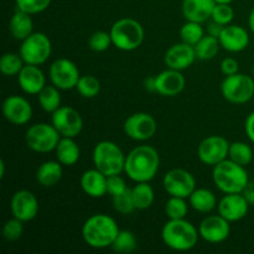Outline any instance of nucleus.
<instances>
[{
  "instance_id": "f257e3e1",
  "label": "nucleus",
  "mask_w": 254,
  "mask_h": 254,
  "mask_svg": "<svg viewBox=\"0 0 254 254\" xmlns=\"http://www.w3.org/2000/svg\"><path fill=\"white\" fill-rule=\"evenodd\" d=\"M160 165V156L155 148L139 145L126 158L124 173L135 183H149L155 178Z\"/></svg>"
},
{
  "instance_id": "f03ea898",
  "label": "nucleus",
  "mask_w": 254,
  "mask_h": 254,
  "mask_svg": "<svg viewBox=\"0 0 254 254\" xmlns=\"http://www.w3.org/2000/svg\"><path fill=\"white\" fill-rule=\"evenodd\" d=\"M119 231L121 230L113 217L104 213H97L83 223L82 237L89 247L103 250L112 247Z\"/></svg>"
},
{
  "instance_id": "7ed1b4c3",
  "label": "nucleus",
  "mask_w": 254,
  "mask_h": 254,
  "mask_svg": "<svg viewBox=\"0 0 254 254\" xmlns=\"http://www.w3.org/2000/svg\"><path fill=\"white\" fill-rule=\"evenodd\" d=\"M198 230L185 218L169 220L161 231V238L169 248L178 252L190 251L197 245Z\"/></svg>"
},
{
  "instance_id": "20e7f679",
  "label": "nucleus",
  "mask_w": 254,
  "mask_h": 254,
  "mask_svg": "<svg viewBox=\"0 0 254 254\" xmlns=\"http://www.w3.org/2000/svg\"><path fill=\"white\" fill-rule=\"evenodd\" d=\"M212 179L215 185L223 193H241L248 184V173L246 166L226 159L213 166Z\"/></svg>"
},
{
  "instance_id": "39448f33",
  "label": "nucleus",
  "mask_w": 254,
  "mask_h": 254,
  "mask_svg": "<svg viewBox=\"0 0 254 254\" xmlns=\"http://www.w3.org/2000/svg\"><path fill=\"white\" fill-rule=\"evenodd\" d=\"M111 36L113 46L122 51H134L139 49L144 41L143 25L131 17L119 19L112 25Z\"/></svg>"
},
{
  "instance_id": "423d86ee",
  "label": "nucleus",
  "mask_w": 254,
  "mask_h": 254,
  "mask_svg": "<svg viewBox=\"0 0 254 254\" xmlns=\"http://www.w3.org/2000/svg\"><path fill=\"white\" fill-rule=\"evenodd\" d=\"M126 158L122 149L113 141H99L93 149L94 168L107 176L123 173Z\"/></svg>"
},
{
  "instance_id": "0eeeda50",
  "label": "nucleus",
  "mask_w": 254,
  "mask_h": 254,
  "mask_svg": "<svg viewBox=\"0 0 254 254\" xmlns=\"http://www.w3.org/2000/svg\"><path fill=\"white\" fill-rule=\"evenodd\" d=\"M221 93L230 103H247L254 96V78L245 73L226 76L221 84Z\"/></svg>"
},
{
  "instance_id": "6e6552de",
  "label": "nucleus",
  "mask_w": 254,
  "mask_h": 254,
  "mask_svg": "<svg viewBox=\"0 0 254 254\" xmlns=\"http://www.w3.org/2000/svg\"><path fill=\"white\" fill-rule=\"evenodd\" d=\"M51 52L52 44L49 36L44 32H32L21 41L19 54L26 64L40 66L50 59Z\"/></svg>"
},
{
  "instance_id": "1a4fd4ad",
  "label": "nucleus",
  "mask_w": 254,
  "mask_h": 254,
  "mask_svg": "<svg viewBox=\"0 0 254 254\" xmlns=\"http://www.w3.org/2000/svg\"><path fill=\"white\" fill-rule=\"evenodd\" d=\"M61 135L52 124L36 123L30 127L25 135L27 146L36 153H50L55 150Z\"/></svg>"
},
{
  "instance_id": "9d476101",
  "label": "nucleus",
  "mask_w": 254,
  "mask_h": 254,
  "mask_svg": "<svg viewBox=\"0 0 254 254\" xmlns=\"http://www.w3.org/2000/svg\"><path fill=\"white\" fill-rule=\"evenodd\" d=\"M51 124L61 136L76 138L83 129V119L78 111L68 106H61L51 116Z\"/></svg>"
},
{
  "instance_id": "9b49d317",
  "label": "nucleus",
  "mask_w": 254,
  "mask_h": 254,
  "mask_svg": "<svg viewBox=\"0 0 254 254\" xmlns=\"http://www.w3.org/2000/svg\"><path fill=\"white\" fill-rule=\"evenodd\" d=\"M50 81L61 91L76 88L79 77V69L74 62L68 59H59L54 61L49 69Z\"/></svg>"
},
{
  "instance_id": "f8f14e48",
  "label": "nucleus",
  "mask_w": 254,
  "mask_h": 254,
  "mask_svg": "<svg viewBox=\"0 0 254 254\" xmlns=\"http://www.w3.org/2000/svg\"><path fill=\"white\" fill-rule=\"evenodd\" d=\"M163 186L170 196L189 198L196 189V180L185 169H171L164 176Z\"/></svg>"
},
{
  "instance_id": "ddd939ff",
  "label": "nucleus",
  "mask_w": 254,
  "mask_h": 254,
  "mask_svg": "<svg viewBox=\"0 0 254 254\" xmlns=\"http://www.w3.org/2000/svg\"><path fill=\"white\" fill-rule=\"evenodd\" d=\"M124 133L127 136L136 141H145L153 138L156 133V121L151 114L145 112H138L124 122Z\"/></svg>"
},
{
  "instance_id": "4468645a",
  "label": "nucleus",
  "mask_w": 254,
  "mask_h": 254,
  "mask_svg": "<svg viewBox=\"0 0 254 254\" xmlns=\"http://www.w3.org/2000/svg\"><path fill=\"white\" fill-rule=\"evenodd\" d=\"M230 144L221 135H210L203 139L197 148V156L201 163L215 166L221 161L228 159Z\"/></svg>"
},
{
  "instance_id": "2eb2a0df",
  "label": "nucleus",
  "mask_w": 254,
  "mask_h": 254,
  "mask_svg": "<svg viewBox=\"0 0 254 254\" xmlns=\"http://www.w3.org/2000/svg\"><path fill=\"white\" fill-rule=\"evenodd\" d=\"M39 201L29 190H19L12 195L10 201V210L12 217L19 218L22 222L32 221L39 213Z\"/></svg>"
},
{
  "instance_id": "dca6fc26",
  "label": "nucleus",
  "mask_w": 254,
  "mask_h": 254,
  "mask_svg": "<svg viewBox=\"0 0 254 254\" xmlns=\"http://www.w3.org/2000/svg\"><path fill=\"white\" fill-rule=\"evenodd\" d=\"M230 221L218 213V215L207 216L201 221L198 226V233L202 240L208 243L225 242L231 233Z\"/></svg>"
},
{
  "instance_id": "f3484780",
  "label": "nucleus",
  "mask_w": 254,
  "mask_h": 254,
  "mask_svg": "<svg viewBox=\"0 0 254 254\" xmlns=\"http://www.w3.org/2000/svg\"><path fill=\"white\" fill-rule=\"evenodd\" d=\"M2 114L5 119L15 126H24L31 119L32 107L26 98L21 96H9L2 103Z\"/></svg>"
},
{
  "instance_id": "a211bd4d",
  "label": "nucleus",
  "mask_w": 254,
  "mask_h": 254,
  "mask_svg": "<svg viewBox=\"0 0 254 254\" xmlns=\"http://www.w3.org/2000/svg\"><path fill=\"white\" fill-rule=\"evenodd\" d=\"M250 203L243 193H226L218 202V213L230 222L242 220L250 210Z\"/></svg>"
},
{
  "instance_id": "6ab92c4d",
  "label": "nucleus",
  "mask_w": 254,
  "mask_h": 254,
  "mask_svg": "<svg viewBox=\"0 0 254 254\" xmlns=\"http://www.w3.org/2000/svg\"><path fill=\"white\" fill-rule=\"evenodd\" d=\"M196 57V52L193 46L185 44L181 41L180 44H175L166 51L164 56V62L168 66V68L184 71L192 66Z\"/></svg>"
},
{
  "instance_id": "aec40b11",
  "label": "nucleus",
  "mask_w": 254,
  "mask_h": 254,
  "mask_svg": "<svg viewBox=\"0 0 254 254\" xmlns=\"http://www.w3.org/2000/svg\"><path fill=\"white\" fill-rule=\"evenodd\" d=\"M185 77L178 69L168 68L156 76V93L163 97H174L185 88Z\"/></svg>"
},
{
  "instance_id": "412c9836",
  "label": "nucleus",
  "mask_w": 254,
  "mask_h": 254,
  "mask_svg": "<svg viewBox=\"0 0 254 254\" xmlns=\"http://www.w3.org/2000/svg\"><path fill=\"white\" fill-rule=\"evenodd\" d=\"M221 47L228 52H241L247 49L250 45L248 31L238 25H226L220 36Z\"/></svg>"
},
{
  "instance_id": "4be33fe9",
  "label": "nucleus",
  "mask_w": 254,
  "mask_h": 254,
  "mask_svg": "<svg viewBox=\"0 0 254 254\" xmlns=\"http://www.w3.org/2000/svg\"><path fill=\"white\" fill-rule=\"evenodd\" d=\"M17 82H19L20 88L25 93L36 94V96L46 86L44 72L40 69L39 66H35V64H25L24 68L17 74Z\"/></svg>"
},
{
  "instance_id": "5701e85b",
  "label": "nucleus",
  "mask_w": 254,
  "mask_h": 254,
  "mask_svg": "<svg viewBox=\"0 0 254 254\" xmlns=\"http://www.w3.org/2000/svg\"><path fill=\"white\" fill-rule=\"evenodd\" d=\"M79 184L83 192L89 197L99 198L108 193L107 192V175H104L96 168L84 171L82 174Z\"/></svg>"
},
{
  "instance_id": "b1692460",
  "label": "nucleus",
  "mask_w": 254,
  "mask_h": 254,
  "mask_svg": "<svg viewBox=\"0 0 254 254\" xmlns=\"http://www.w3.org/2000/svg\"><path fill=\"white\" fill-rule=\"evenodd\" d=\"M215 5V0H184L181 9L188 21L202 24L211 19Z\"/></svg>"
},
{
  "instance_id": "393cba45",
  "label": "nucleus",
  "mask_w": 254,
  "mask_h": 254,
  "mask_svg": "<svg viewBox=\"0 0 254 254\" xmlns=\"http://www.w3.org/2000/svg\"><path fill=\"white\" fill-rule=\"evenodd\" d=\"M9 30L14 39L19 41L25 40L34 32V21L31 19V15L17 9L10 19Z\"/></svg>"
},
{
  "instance_id": "a878e982",
  "label": "nucleus",
  "mask_w": 254,
  "mask_h": 254,
  "mask_svg": "<svg viewBox=\"0 0 254 254\" xmlns=\"http://www.w3.org/2000/svg\"><path fill=\"white\" fill-rule=\"evenodd\" d=\"M73 139L74 138L61 136L56 149H55V151H56V159L64 166L74 165L79 160V156H81L79 146L77 145V143Z\"/></svg>"
},
{
  "instance_id": "bb28decb",
  "label": "nucleus",
  "mask_w": 254,
  "mask_h": 254,
  "mask_svg": "<svg viewBox=\"0 0 254 254\" xmlns=\"http://www.w3.org/2000/svg\"><path fill=\"white\" fill-rule=\"evenodd\" d=\"M37 183L44 188H52L62 179V164L59 160L45 161L40 165L36 173Z\"/></svg>"
},
{
  "instance_id": "cd10ccee",
  "label": "nucleus",
  "mask_w": 254,
  "mask_h": 254,
  "mask_svg": "<svg viewBox=\"0 0 254 254\" xmlns=\"http://www.w3.org/2000/svg\"><path fill=\"white\" fill-rule=\"evenodd\" d=\"M190 206L201 213H208L217 206V198L215 193L208 189H195L189 197Z\"/></svg>"
},
{
  "instance_id": "c85d7f7f",
  "label": "nucleus",
  "mask_w": 254,
  "mask_h": 254,
  "mask_svg": "<svg viewBox=\"0 0 254 254\" xmlns=\"http://www.w3.org/2000/svg\"><path fill=\"white\" fill-rule=\"evenodd\" d=\"M60 91L61 89H59L54 84L52 86H45L40 91V93L37 94V99H39L40 106H41V108L45 112L52 114L61 107V94H60Z\"/></svg>"
},
{
  "instance_id": "c756f323",
  "label": "nucleus",
  "mask_w": 254,
  "mask_h": 254,
  "mask_svg": "<svg viewBox=\"0 0 254 254\" xmlns=\"http://www.w3.org/2000/svg\"><path fill=\"white\" fill-rule=\"evenodd\" d=\"M131 195H133L135 210L149 208L153 205L155 197L153 188L149 185V183H136V185L131 189Z\"/></svg>"
},
{
  "instance_id": "7c9ffc66",
  "label": "nucleus",
  "mask_w": 254,
  "mask_h": 254,
  "mask_svg": "<svg viewBox=\"0 0 254 254\" xmlns=\"http://www.w3.org/2000/svg\"><path fill=\"white\" fill-rule=\"evenodd\" d=\"M220 47L221 44L217 37H213L211 35L205 34V36L193 46V49H195L196 57L198 60L207 61V60H212L218 54Z\"/></svg>"
},
{
  "instance_id": "2f4dec72",
  "label": "nucleus",
  "mask_w": 254,
  "mask_h": 254,
  "mask_svg": "<svg viewBox=\"0 0 254 254\" xmlns=\"http://www.w3.org/2000/svg\"><path fill=\"white\" fill-rule=\"evenodd\" d=\"M228 159L235 161L236 164L247 166L253 160V150L245 141H235V143L230 144Z\"/></svg>"
},
{
  "instance_id": "473e14b6",
  "label": "nucleus",
  "mask_w": 254,
  "mask_h": 254,
  "mask_svg": "<svg viewBox=\"0 0 254 254\" xmlns=\"http://www.w3.org/2000/svg\"><path fill=\"white\" fill-rule=\"evenodd\" d=\"M25 61L20 54L6 52L0 59V71L5 76H17L25 66Z\"/></svg>"
},
{
  "instance_id": "72a5a7b5",
  "label": "nucleus",
  "mask_w": 254,
  "mask_h": 254,
  "mask_svg": "<svg viewBox=\"0 0 254 254\" xmlns=\"http://www.w3.org/2000/svg\"><path fill=\"white\" fill-rule=\"evenodd\" d=\"M76 89L84 98H94L101 92V82L93 74H84L79 77Z\"/></svg>"
},
{
  "instance_id": "f704fd0d",
  "label": "nucleus",
  "mask_w": 254,
  "mask_h": 254,
  "mask_svg": "<svg viewBox=\"0 0 254 254\" xmlns=\"http://www.w3.org/2000/svg\"><path fill=\"white\" fill-rule=\"evenodd\" d=\"M203 36H205V30L200 22L186 21L180 29L181 41L191 46H195Z\"/></svg>"
},
{
  "instance_id": "c9c22d12",
  "label": "nucleus",
  "mask_w": 254,
  "mask_h": 254,
  "mask_svg": "<svg viewBox=\"0 0 254 254\" xmlns=\"http://www.w3.org/2000/svg\"><path fill=\"white\" fill-rule=\"evenodd\" d=\"M136 247H138V241H136L135 235L127 230L119 231L112 245L113 251L118 253H131L136 250Z\"/></svg>"
},
{
  "instance_id": "e433bc0d",
  "label": "nucleus",
  "mask_w": 254,
  "mask_h": 254,
  "mask_svg": "<svg viewBox=\"0 0 254 254\" xmlns=\"http://www.w3.org/2000/svg\"><path fill=\"white\" fill-rule=\"evenodd\" d=\"M189 212V205L183 197L170 196L165 205V215L169 220H181L185 218Z\"/></svg>"
},
{
  "instance_id": "4c0bfd02",
  "label": "nucleus",
  "mask_w": 254,
  "mask_h": 254,
  "mask_svg": "<svg viewBox=\"0 0 254 254\" xmlns=\"http://www.w3.org/2000/svg\"><path fill=\"white\" fill-rule=\"evenodd\" d=\"M113 206L114 210L122 215H129L133 211H135L133 195H131V189H128L123 193L113 196Z\"/></svg>"
},
{
  "instance_id": "58836bf2",
  "label": "nucleus",
  "mask_w": 254,
  "mask_h": 254,
  "mask_svg": "<svg viewBox=\"0 0 254 254\" xmlns=\"http://www.w3.org/2000/svg\"><path fill=\"white\" fill-rule=\"evenodd\" d=\"M111 45H113V42H112L111 32L99 30V31L93 32V34L89 36L88 46L92 51H96V52L107 51Z\"/></svg>"
},
{
  "instance_id": "ea45409f",
  "label": "nucleus",
  "mask_w": 254,
  "mask_h": 254,
  "mask_svg": "<svg viewBox=\"0 0 254 254\" xmlns=\"http://www.w3.org/2000/svg\"><path fill=\"white\" fill-rule=\"evenodd\" d=\"M22 221L19 218L12 217L7 220L2 226V237L9 242H15V241L20 240L24 232V225Z\"/></svg>"
},
{
  "instance_id": "a19ab883",
  "label": "nucleus",
  "mask_w": 254,
  "mask_h": 254,
  "mask_svg": "<svg viewBox=\"0 0 254 254\" xmlns=\"http://www.w3.org/2000/svg\"><path fill=\"white\" fill-rule=\"evenodd\" d=\"M51 1L52 0H15V4L17 9L21 11L35 15L45 11L50 6Z\"/></svg>"
},
{
  "instance_id": "79ce46f5",
  "label": "nucleus",
  "mask_w": 254,
  "mask_h": 254,
  "mask_svg": "<svg viewBox=\"0 0 254 254\" xmlns=\"http://www.w3.org/2000/svg\"><path fill=\"white\" fill-rule=\"evenodd\" d=\"M233 16H235V11L231 4H216L211 15V20L226 26L232 22Z\"/></svg>"
},
{
  "instance_id": "37998d69",
  "label": "nucleus",
  "mask_w": 254,
  "mask_h": 254,
  "mask_svg": "<svg viewBox=\"0 0 254 254\" xmlns=\"http://www.w3.org/2000/svg\"><path fill=\"white\" fill-rule=\"evenodd\" d=\"M127 190H128V188H127L126 181L122 178L121 174H118V175L107 176V192H108L112 197L119 195V193H123L124 191Z\"/></svg>"
},
{
  "instance_id": "c03bdc74",
  "label": "nucleus",
  "mask_w": 254,
  "mask_h": 254,
  "mask_svg": "<svg viewBox=\"0 0 254 254\" xmlns=\"http://www.w3.org/2000/svg\"><path fill=\"white\" fill-rule=\"evenodd\" d=\"M238 69H240V64L233 57H226L221 62V72L225 76H232V74L238 73Z\"/></svg>"
},
{
  "instance_id": "a18cd8bd",
  "label": "nucleus",
  "mask_w": 254,
  "mask_h": 254,
  "mask_svg": "<svg viewBox=\"0 0 254 254\" xmlns=\"http://www.w3.org/2000/svg\"><path fill=\"white\" fill-rule=\"evenodd\" d=\"M223 27H225L223 25H221V24H218V22L211 20V21H208L207 27H206V31H207V34L211 35V36L220 39L221 34H222V31H223Z\"/></svg>"
},
{
  "instance_id": "49530a36",
  "label": "nucleus",
  "mask_w": 254,
  "mask_h": 254,
  "mask_svg": "<svg viewBox=\"0 0 254 254\" xmlns=\"http://www.w3.org/2000/svg\"><path fill=\"white\" fill-rule=\"evenodd\" d=\"M245 129H246V134L250 138V140L254 143V112L250 114L246 119V124H245Z\"/></svg>"
},
{
  "instance_id": "de8ad7c7",
  "label": "nucleus",
  "mask_w": 254,
  "mask_h": 254,
  "mask_svg": "<svg viewBox=\"0 0 254 254\" xmlns=\"http://www.w3.org/2000/svg\"><path fill=\"white\" fill-rule=\"evenodd\" d=\"M242 193L246 197V200L248 201V203H250L251 206H254V180L248 181V184L246 185Z\"/></svg>"
},
{
  "instance_id": "09e8293b",
  "label": "nucleus",
  "mask_w": 254,
  "mask_h": 254,
  "mask_svg": "<svg viewBox=\"0 0 254 254\" xmlns=\"http://www.w3.org/2000/svg\"><path fill=\"white\" fill-rule=\"evenodd\" d=\"M144 88H145V91L150 92V93L156 92V76L145 78V81H144Z\"/></svg>"
},
{
  "instance_id": "8fccbe9b",
  "label": "nucleus",
  "mask_w": 254,
  "mask_h": 254,
  "mask_svg": "<svg viewBox=\"0 0 254 254\" xmlns=\"http://www.w3.org/2000/svg\"><path fill=\"white\" fill-rule=\"evenodd\" d=\"M248 26H250V29L254 32V7L252 11H251L250 16H248Z\"/></svg>"
},
{
  "instance_id": "3c124183",
  "label": "nucleus",
  "mask_w": 254,
  "mask_h": 254,
  "mask_svg": "<svg viewBox=\"0 0 254 254\" xmlns=\"http://www.w3.org/2000/svg\"><path fill=\"white\" fill-rule=\"evenodd\" d=\"M5 176V163L4 160H0V179Z\"/></svg>"
},
{
  "instance_id": "603ef678",
  "label": "nucleus",
  "mask_w": 254,
  "mask_h": 254,
  "mask_svg": "<svg viewBox=\"0 0 254 254\" xmlns=\"http://www.w3.org/2000/svg\"><path fill=\"white\" fill-rule=\"evenodd\" d=\"M216 4H231L233 0H215Z\"/></svg>"
},
{
  "instance_id": "864d4df0",
  "label": "nucleus",
  "mask_w": 254,
  "mask_h": 254,
  "mask_svg": "<svg viewBox=\"0 0 254 254\" xmlns=\"http://www.w3.org/2000/svg\"><path fill=\"white\" fill-rule=\"evenodd\" d=\"M252 77L254 78V64H253V68H252Z\"/></svg>"
}]
</instances>
